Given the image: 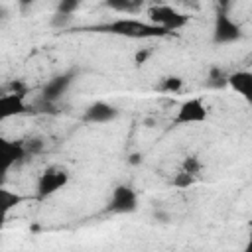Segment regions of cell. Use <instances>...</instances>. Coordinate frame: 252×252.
<instances>
[{
	"mask_svg": "<svg viewBox=\"0 0 252 252\" xmlns=\"http://www.w3.org/2000/svg\"><path fill=\"white\" fill-rule=\"evenodd\" d=\"M98 30H104L108 33L114 35H124V37H132V39H142V37H161L167 32L150 24V22H140L134 18H116L104 26H100Z\"/></svg>",
	"mask_w": 252,
	"mask_h": 252,
	"instance_id": "6da1fadb",
	"label": "cell"
},
{
	"mask_svg": "<svg viewBox=\"0 0 252 252\" xmlns=\"http://www.w3.org/2000/svg\"><path fill=\"white\" fill-rule=\"evenodd\" d=\"M148 22L165 32H175L189 22V16L169 4H154L148 8Z\"/></svg>",
	"mask_w": 252,
	"mask_h": 252,
	"instance_id": "7a4b0ae2",
	"label": "cell"
},
{
	"mask_svg": "<svg viewBox=\"0 0 252 252\" xmlns=\"http://www.w3.org/2000/svg\"><path fill=\"white\" fill-rule=\"evenodd\" d=\"M69 183V173L63 167L51 165L47 167L39 179H37V187H35V197L37 199H47L51 195H55L59 189H63Z\"/></svg>",
	"mask_w": 252,
	"mask_h": 252,
	"instance_id": "3957f363",
	"label": "cell"
},
{
	"mask_svg": "<svg viewBox=\"0 0 252 252\" xmlns=\"http://www.w3.org/2000/svg\"><path fill=\"white\" fill-rule=\"evenodd\" d=\"M242 37V28L238 22L230 18L224 10L217 12L215 24H213V41L215 43H232Z\"/></svg>",
	"mask_w": 252,
	"mask_h": 252,
	"instance_id": "277c9868",
	"label": "cell"
},
{
	"mask_svg": "<svg viewBox=\"0 0 252 252\" xmlns=\"http://www.w3.org/2000/svg\"><path fill=\"white\" fill-rule=\"evenodd\" d=\"M138 209V195L134 187L130 185H116L112 189L110 201H108V211L116 215H128Z\"/></svg>",
	"mask_w": 252,
	"mask_h": 252,
	"instance_id": "5b68a950",
	"label": "cell"
},
{
	"mask_svg": "<svg viewBox=\"0 0 252 252\" xmlns=\"http://www.w3.org/2000/svg\"><path fill=\"white\" fill-rule=\"evenodd\" d=\"M207 116H209V112H207L205 102L199 96H193V98H187L185 102H181L177 114L173 116V122L175 124H199V122H205Z\"/></svg>",
	"mask_w": 252,
	"mask_h": 252,
	"instance_id": "8992f818",
	"label": "cell"
},
{
	"mask_svg": "<svg viewBox=\"0 0 252 252\" xmlns=\"http://www.w3.org/2000/svg\"><path fill=\"white\" fill-rule=\"evenodd\" d=\"M26 158V150L22 142H12L0 136V179L6 177V173Z\"/></svg>",
	"mask_w": 252,
	"mask_h": 252,
	"instance_id": "52a82bcc",
	"label": "cell"
},
{
	"mask_svg": "<svg viewBox=\"0 0 252 252\" xmlns=\"http://www.w3.org/2000/svg\"><path fill=\"white\" fill-rule=\"evenodd\" d=\"M75 81V73H61V75H55L53 79H49L43 89H41V100H47V102H57L71 87V83Z\"/></svg>",
	"mask_w": 252,
	"mask_h": 252,
	"instance_id": "ba28073f",
	"label": "cell"
},
{
	"mask_svg": "<svg viewBox=\"0 0 252 252\" xmlns=\"http://www.w3.org/2000/svg\"><path fill=\"white\" fill-rule=\"evenodd\" d=\"M118 108L110 102L104 100H96L93 104H89L83 112V120L89 124H104V122H112L114 118H118Z\"/></svg>",
	"mask_w": 252,
	"mask_h": 252,
	"instance_id": "9c48e42d",
	"label": "cell"
},
{
	"mask_svg": "<svg viewBox=\"0 0 252 252\" xmlns=\"http://www.w3.org/2000/svg\"><path fill=\"white\" fill-rule=\"evenodd\" d=\"M28 110L26 104V96L22 94H14V93H4L0 94V122L12 118V116H20Z\"/></svg>",
	"mask_w": 252,
	"mask_h": 252,
	"instance_id": "30bf717a",
	"label": "cell"
},
{
	"mask_svg": "<svg viewBox=\"0 0 252 252\" xmlns=\"http://www.w3.org/2000/svg\"><path fill=\"white\" fill-rule=\"evenodd\" d=\"M226 85L236 91L238 94H242L246 100L252 98V73L250 71H234L226 77Z\"/></svg>",
	"mask_w": 252,
	"mask_h": 252,
	"instance_id": "8fae6325",
	"label": "cell"
},
{
	"mask_svg": "<svg viewBox=\"0 0 252 252\" xmlns=\"http://www.w3.org/2000/svg\"><path fill=\"white\" fill-rule=\"evenodd\" d=\"M24 201H26L24 195H20V193H16V191H10V189H6V187L0 185V220H6V217H8L18 205H22Z\"/></svg>",
	"mask_w": 252,
	"mask_h": 252,
	"instance_id": "7c38bea8",
	"label": "cell"
},
{
	"mask_svg": "<svg viewBox=\"0 0 252 252\" xmlns=\"http://www.w3.org/2000/svg\"><path fill=\"white\" fill-rule=\"evenodd\" d=\"M104 6L114 12H122V14H136L138 10H142L140 0H108L104 2Z\"/></svg>",
	"mask_w": 252,
	"mask_h": 252,
	"instance_id": "4fadbf2b",
	"label": "cell"
},
{
	"mask_svg": "<svg viewBox=\"0 0 252 252\" xmlns=\"http://www.w3.org/2000/svg\"><path fill=\"white\" fill-rule=\"evenodd\" d=\"M183 89V79L177 77V75H167L161 79V83L158 85V91L161 93H169V94H175Z\"/></svg>",
	"mask_w": 252,
	"mask_h": 252,
	"instance_id": "5bb4252c",
	"label": "cell"
},
{
	"mask_svg": "<svg viewBox=\"0 0 252 252\" xmlns=\"http://www.w3.org/2000/svg\"><path fill=\"white\" fill-rule=\"evenodd\" d=\"M181 171H185V173H189V175L199 177V175H201V171H203V161H201V158H199V156H195V154L185 156V158H183V161H181Z\"/></svg>",
	"mask_w": 252,
	"mask_h": 252,
	"instance_id": "9a60e30c",
	"label": "cell"
},
{
	"mask_svg": "<svg viewBox=\"0 0 252 252\" xmlns=\"http://www.w3.org/2000/svg\"><path fill=\"white\" fill-rule=\"evenodd\" d=\"M226 73H224V69H220V67H211L209 69V77H207V83H209V87H224L226 85Z\"/></svg>",
	"mask_w": 252,
	"mask_h": 252,
	"instance_id": "2e32d148",
	"label": "cell"
},
{
	"mask_svg": "<svg viewBox=\"0 0 252 252\" xmlns=\"http://www.w3.org/2000/svg\"><path fill=\"white\" fill-rule=\"evenodd\" d=\"M197 179L199 177H195V175H189V173H185V171H179V173H175L173 175V187H177V189H189L191 185H195L197 183Z\"/></svg>",
	"mask_w": 252,
	"mask_h": 252,
	"instance_id": "e0dca14e",
	"label": "cell"
},
{
	"mask_svg": "<svg viewBox=\"0 0 252 252\" xmlns=\"http://www.w3.org/2000/svg\"><path fill=\"white\" fill-rule=\"evenodd\" d=\"M79 2L77 0H61V2H57V6H55V12L57 14H65V16H73L77 10H79Z\"/></svg>",
	"mask_w": 252,
	"mask_h": 252,
	"instance_id": "ac0fdd59",
	"label": "cell"
},
{
	"mask_svg": "<svg viewBox=\"0 0 252 252\" xmlns=\"http://www.w3.org/2000/svg\"><path fill=\"white\" fill-rule=\"evenodd\" d=\"M71 22H73V16H65V14H57V12L49 18V26H51V28H57V30L69 28Z\"/></svg>",
	"mask_w": 252,
	"mask_h": 252,
	"instance_id": "d6986e66",
	"label": "cell"
},
{
	"mask_svg": "<svg viewBox=\"0 0 252 252\" xmlns=\"http://www.w3.org/2000/svg\"><path fill=\"white\" fill-rule=\"evenodd\" d=\"M24 150H26V156L28 154H41L43 152V140L41 138H32V140L24 142Z\"/></svg>",
	"mask_w": 252,
	"mask_h": 252,
	"instance_id": "ffe728a7",
	"label": "cell"
},
{
	"mask_svg": "<svg viewBox=\"0 0 252 252\" xmlns=\"http://www.w3.org/2000/svg\"><path fill=\"white\" fill-rule=\"evenodd\" d=\"M150 55H152V49L142 47V49H138V51L134 53V63H136V65H142V63H146V61L150 59Z\"/></svg>",
	"mask_w": 252,
	"mask_h": 252,
	"instance_id": "44dd1931",
	"label": "cell"
},
{
	"mask_svg": "<svg viewBox=\"0 0 252 252\" xmlns=\"http://www.w3.org/2000/svg\"><path fill=\"white\" fill-rule=\"evenodd\" d=\"M8 93H14V94H22V96H26L28 87H26L22 81H12V83H10V91H8Z\"/></svg>",
	"mask_w": 252,
	"mask_h": 252,
	"instance_id": "7402d4cb",
	"label": "cell"
},
{
	"mask_svg": "<svg viewBox=\"0 0 252 252\" xmlns=\"http://www.w3.org/2000/svg\"><path fill=\"white\" fill-rule=\"evenodd\" d=\"M154 219L159 220V222H169L171 220V215L165 213V211H154Z\"/></svg>",
	"mask_w": 252,
	"mask_h": 252,
	"instance_id": "603a6c76",
	"label": "cell"
},
{
	"mask_svg": "<svg viewBox=\"0 0 252 252\" xmlns=\"http://www.w3.org/2000/svg\"><path fill=\"white\" fill-rule=\"evenodd\" d=\"M128 163H130V165H140V163H142V154H140V152L130 154V156H128Z\"/></svg>",
	"mask_w": 252,
	"mask_h": 252,
	"instance_id": "cb8c5ba5",
	"label": "cell"
},
{
	"mask_svg": "<svg viewBox=\"0 0 252 252\" xmlns=\"http://www.w3.org/2000/svg\"><path fill=\"white\" fill-rule=\"evenodd\" d=\"M4 18H8V8L4 4H0V20H4Z\"/></svg>",
	"mask_w": 252,
	"mask_h": 252,
	"instance_id": "d4e9b609",
	"label": "cell"
},
{
	"mask_svg": "<svg viewBox=\"0 0 252 252\" xmlns=\"http://www.w3.org/2000/svg\"><path fill=\"white\" fill-rule=\"evenodd\" d=\"M144 124H146L148 128H152V126L156 124V120H154V118H146V122H144Z\"/></svg>",
	"mask_w": 252,
	"mask_h": 252,
	"instance_id": "484cf974",
	"label": "cell"
},
{
	"mask_svg": "<svg viewBox=\"0 0 252 252\" xmlns=\"http://www.w3.org/2000/svg\"><path fill=\"white\" fill-rule=\"evenodd\" d=\"M0 94H4V91H2V89H0Z\"/></svg>",
	"mask_w": 252,
	"mask_h": 252,
	"instance_id": "4316f807",
	"label": "cell"
},
{
	"mask_svg": "<svg viewBox=\"0 0 252 252\" xmlns=\"http://www.w3.org/2000/svg\"><path fill=\"white\" fill-rule=\"evenodd\" d=\"M2 222H4V220H0V228H2Z\"/></svg>",
	"mask_w": 252,
	"mask_h": 252,
	"instance_id": "83f0119b",
	"label": "cell"
}]
</instances>
